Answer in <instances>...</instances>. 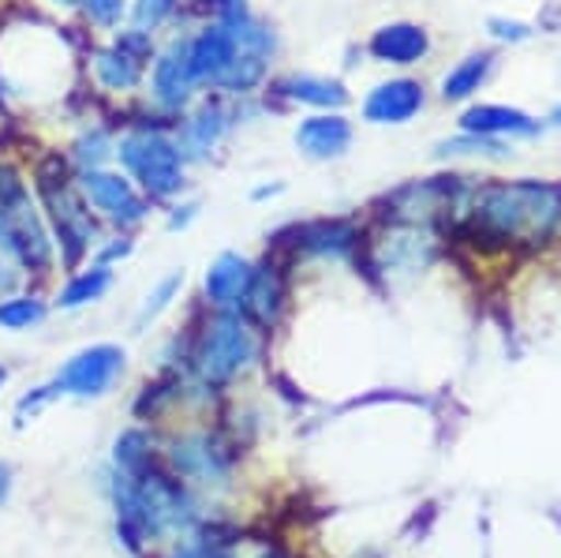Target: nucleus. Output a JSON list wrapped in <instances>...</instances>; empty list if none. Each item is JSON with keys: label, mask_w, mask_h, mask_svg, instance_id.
I'll use <instances>...</instances> for the list:
<instances>
[{"label": "nucleus", "mask_w": 561, "mask_h": 558, "mask_svg": "<svg viewBox=\"0 0 561 558\" xmlns=\"http://www.w3.org/2000/svg\"><path fill=\"white\" fill-rule=\"evenodd\" d=\"M53 169H57V158L38 169V192L45 206H49L53 232H57L60 248H65V259L76 263V259L94 244V218H90V210H87L83 192L71 187L65 169H60V173H53Z\"/></svg>", "instance_id": "5"}, {"label": "nucleus", "mask_w": 561, "mask_h": 558, "mask_svg": "<svg viewBox=\"0 0 561 558\" xmlns=\"http://www.w3.org/2000/svg\"><path fill=\"white\" fill-rule=\"evenodd\" d=\"M79 192H83V200L94 206L105 221L121 225V229L139 225L150 210L142 192L135 187V180L108 173V169H87V173L79 176Z\"/></svg>", "instance_id": "9"}, {"label": "nucleus", "mask_w": 561, "mask_h": 558, "mask_svg": "<svg viewBox=\"0 0 561 558\" xmlns=\"http://www.w3.org/2000/svg\"><path fill=\"white\" fill-rule=\"evenodd\" d=\"M285 304H288V277H285V266L280 263H262L255 266L251 274V285L243 293V304L240 311L255 322L259 330H274L285 315Z\"/></svg>", "instance_id": "17"}, {"label": "nucleus", "mask_w": 561, "mask_h": 558, "mask_svg": "<svg viewBox=\"0 0 561 558\" xmlns=\"http://www.w3.org/2000/svg\"><path fill=\"white\" fill-rule=\"evenodd\" d=\"M427 110V87L415 76H389L375 83L359 102V121L375 128H404Z\"/></svg>", "instance_id": "6"}, {"label": "nucleus", "mask_w": 561, "mask_h": 558, "mask_svg": "<svg viewBox=\"0 0 561 558\" xmlns=\"http://www.w3.org/2000/svg\"><path fill=\"white\" fill-rule=\"evenodd\" d=\"M124 360L128 356L121 345H90L57 372V390L71 394V398H102L108 386L121 379Z\"/></svg>", "instance_id": "10"}, {"label": "nucleus", "mask_w": 561, "mask_h": 558, "mask_svg": "<svg viewBox=\"0 0 561 558\" xmlns=\"http://www.w3.org/2000/svg\"><path fill=\"white\" fill-rule=\"evenodd\" d=\"M187 57H192V71H195L198 87L217 90V83H221L225 71L232 65V57H237V45H232L221 23H210L187 38Z\"/></svg>", "instance_id": "20"}, {"label": "nucleus", "mask_w": 561, "mask_h": 558, "mask_svg": "<svg viewBox=\"0 0 561 558\" xmlns=\"http://www.w3.org/2000/svg\"><path fill=\"white\" fill-rule=\"evenodd\" d=\"M251 274H255L251 259H243L240 251H221L203 277L206 304H210L214 311H240L243 293H248V285H251Z\"/></svg>", "instance_id": "18"}, {"label": "nucleus", "mask_w": 561, "mask_h": 558, "mask_svg": "<svg viewBox=\"0 0 561 558\" xmlns=\"http://www.w3.org/2000/svg\"><path fill=\"white\" fill-rule=\"evenodd\" d=\"M542 124H547V132H561V102H554L542 116Z\"/></svg>", "instance_id": "37"}, {"label": "nucleus", "mask_w": 561, "mask_h": 558, "mask_svg": "<svg viewBox=\"0 0 561 558\" xmlns=\"http://www.w3.org/2000/svg\"><path fill=\"white\" fill-rule=\"evenodd\" d=\"M280 192H285V184L277 180V184H262V187H255V192H251V200L262 203V200H274V195H280Z\"/></svg>", "instance_id": "36"}, {"label": "nucleus", "mask_w": 561, "mask_h": 558, "mask_svg": "<svg viewBox=\"0 0 561 558\" xmlns=\"http://www.w3.org/2000/svg\"><path fill=\"white\" fill-rule=\"evenodd\" d=\"M71 158H76V166L83 169H102L108 158H113V143H108V135L102 128L94 132H83L76 139V150H71Z\"/></svg>", "instance_id": "27"}, {"label": "nucleus", "mask_w": 561, "mask_h": 558, "mask_svg": "<svg viewBox=\"0 0 561 558\" xmlns=\"http://www.w3.org/2000/svg\"><path fill=\"white\" fill-rule=\"evenodd\" d=\"M4 383H8V367L0 364V386H4Z\"/></svg>", "instance_id": "40"}, {"label": "nucleus", "mask_w": 561, "mask_h": 558, "mask_svg": "<svg viewBox=\"0 0 561 558\" xmlns=\"http://www.w3.org/2000/svg\"><path fill=\"white\" fill-rule=\"evenodd\" d=\"M232 124H237V110H229V105L221 102V98H206L203 105H198L195 113L184 116V124H180L176 132V150L184 161H203L210 158L217 147H221V139L232 132Z\"/></svg>", "instance_id": "15"}, {"label": "nucleus", "mask_w": 561, "mask_h": 558, "mask_svg": "<svg viewBox=\"0 0 561 558\" xmlns=\"http://www.w3.org/2000/svg\"><path fill=\"white\" fill-rule=\"evenodd\" d=\"M513 143L502 139H486V135L472 132H457L449 139L434 143V161H446V166H502L513 161Z\"/></svg>", "instance_id": "21"}, {"label": "nucleus", "mask_w": 561, "mask_h": 558, "mask_svg": "<svg viewBox=\"0 0 561 558\" xmlns=\"http://www.w3.org/2000/svg\"><path fill=\"white\" fill-rule=\"evenodd\" d=\"M536 26H539V31H561V4L550 8V12L542 15V20H539Z\"/></svg>", "instance_id": "35"}, {"label": "nucleus", "mask_w": 561, "mask_h": 558, "mask_svg": "<svg viewBox=\"0 0 561 558\" xmlns=\"http://www.w3.org/2000/svg\"><path fill=\"white\" fill-rule=\"evenodd\" d=\"M8 494H12V469L0 465V502H8Z\"/></svg>", "instance_id": "38"}, {"label": "nucleus", "mask_w": 561, "mask_h": 558, "mask_svg": "<svg viewBox=\"0 0 561 558\" xmlns=\"http://www.w3.org/2000/svg\"><path fill=\"white\" fill-rule=\"evenodd\" d=\"M94 79H98V87L108 90V94H128V90L142 83V57L121 49V45L94 53Z\"/></svg>", "instance_id": "22"}, {"label": "nucleus", "mask_w": 561, "mask_h": 558, "mask_svg": "<svg viewBox=\"0 0 561 558\" xmlns=\"http://www.w3.org/2000/svg\"><path fill=\"white\" fill-rule=\"evenodd\" d=\"M53 394H60V390H57V383H53V386H38V390L26 394V398H23L20 405H15V417H20V424H26V420L38 417L45 405L53 401Z\"/></svg>", "instance_id": "32"}, {"label": "nucleus", "mask_w": 561, "mask_h": 558, "mask_svg": "<svg viewBox=\"0 0 561 558\" xmlns=\"http://www.w3.org/2000/svg\"><path fill=\"white\" fill-rule=\"evenodd\" d=\"M147 435L142 431H128V435L116 439V469L124 476H142L147 472V462H150V449H147Z\"/></svg>", "instance_id": "26"}, {"label": "nucleus", "mask_w": 561, "mask_h": 558, "mask_svg": "<svg viewBox=\"0 0 561 558\" xmlns=\"http://www.w3.org/2000/svg\"><path fill=\"white\" fill-rule=\"evenodd\" d=\"M539 34L536 23L528 20H513V15H486V38L494 45H524Z\"/></svg>", "instance_id": "28"}, {"label": "nucleus", "mask_w": 561, "mask_h": 558, "mask_svg": "<svg viewBox=\"0 0 561 558\" xmlns=\"http://www.w3.org/2000/svg\"><path fill=\"white\" fill-rule=\"evenodd\" d=\"M497 71V53L494 49H472L442 71L438 79V98L446 105H468L479 98V90L491 83V76Z\"/></svg>", "instance_id": "19"}, {"label": "nucleus", "mask_w": 561, "mask_h": 558, "mask_svg": "<svg viewBox=\"0 0 561 558\" xmlns=\"http://www.w3.org/2000/svg\"><path fill=\"white\" fill-rule=\"evenodd\" d=\"M180 0H131V20L139 31H158L165 20H173Z\"/></svg>", "instance_id": "29"}, {"label": "nucleus", "mask_w": 561, "mask_h": 558, "mask_svg": "<svg viewBox=\"0 0 561 558\" xmlns=\"http://www.w3.org/2000/svg\"><path fill=\"white\" fill-rule=\"evenodd\" d=\"M293 237L288 251L307 259H352L364 251V229L352 218H319V221H304L293 225Z\"/></svg>", "instance_id": "12"}, {"label": "nucleus", "mask_w": 561, "mask_h": 558, "mask_svg": "<svg viewBox=\"0 0 561 558\" xmlns=\"http://www.w3.org/2000/svg\"><path fill=\"white\" fill-rule=\"evenodd\" d=\"M116 155H121V166L128 169V176L150 200H173V195L184 192V158H180L176 143L165 132H128Z\"/></svg>", "instance_id": "4"}, {"label": "nucleus", "mask_w": 561, "mask_h": 558, "mask_svg": "<svg viewBox=\"0 0 561 558\" xmlns=\"http://www.w3.org/2000/svg\"><path fill=\"white\" fill-rule=\"evenodd\" d=\"M173 558H232V551L221 544H214V539H198V544L180 547Z\"/></svg>", "instance_id": "33"}, {"label": "nucleus", "mask_w": 561, "mask_h": 558, "mask_svg": "<svg viewBox=\"0 0 561 558\" xmlns=\"http://www.w3.org/2000/svg\"><path fill=\"white\" fill-rule=\"evenodd\" d=\"M23 263L20 259H15V251L4 244V240H0V293H12L15 285L23 282Z\"/></svg>", "instance_id": "31"}, {"label": "nucleus", "mask_w": 561, "mask_h": 558, "mask_svg": "<svg viewBox=\"0 0 561 558\" xmlns=\"http://www.w3.org/2000/svg\"><path fill=\"white\" fill-rule=\"evenodd\" d=\"M173 218H169V229H184V225L187 221H192L195 218V214H198V203H184V206H173Z\"/></svg>", "instance_id": "34"}, {"label": "nucleus", "mask_w": 561, "mask_h": 558, "mask_svg": "<svg viewBox=\"0 0 561 558\" xmlns=\"http://www.w3.org/2000/svg\"><path fill=\"white\" fill-rule=\"evenodd\" d=\"M266 558H285V555H266Z\"/></svg>", "instance_id": "42"}, {"label": "nucleus", "mask_w": 561, "mask_h": 558, "mask_svg": "<svg viewBox=\"0 0 561 558\" xmlns=\"http://www.w3.org/2000/svg\"><path fill=\"white\" fill-rule=\"evenodd\" d=\"M108 285H113L108 266L98 263L90 270H79V274H71V282L65 285V289L57 293V308L76 311V308H87V304H98L108 293Z\"/></svg>", "instance_id": "23"}, {"label": "nucleus", "mask_w": 561, "mask_h": 558, "mask_svg": "<svg viewBox=\"0 0 561 558\" xmlns=\"http://www.w3.org/2000/svg\"><path fill=\"white\" fill-rule=\"evenodd\" d=\"M280 105H304L311 113H345L352 94L341 79L314 76V71H285L266 87Z\"/></svg>", "instance_id": "14"}, {"label": "nucleus", "mask_w": 561, "mask_h": 558, "mask_svg": "<svg viewBox=\"0 0 561 558\" xmlns=\"http://www.w3.org/2000/svg\"><path fill=\"white\" fill-rule=\"evenodd\" d=\"M262 341L259 327L243 311H214L210 322L203 327V334L195 341V372L203 386L221 390L232 386L240 375H248L259 364Z\"/></svg>", "instance_id": "2"}, {"label": "nucleus", "mask_w": 561, "mask_h": 558, "mask_svg": "<svg viewBox=\"0 0 561 558\" xmlns=\"http://www.w3.org/2000/svg\"><path fill=\"white\" fill-rule=\"evenodd\" d=\"M434 53V38L423 23L412 20H389L375 26L367 38V57L386 68H415Z\"/></svg>", "instance_id": "13"}, {"label": "nucleus", "mask_w": 561, "mask_h": 558, "mask_svg": "<svg viewBox=\"0 0 561 558\" xmlns=\"http://www.w3.org/2000/svg\"><path fill=\"white\" fill-rule=\"evenodd\" d=\"M203 4H210L217 15L221 12H229V8H237V4H243V0H203Z\"/></svg>", "instance_id": "39"}, {"label": "nucleus", "mask_w": 561, "mask_h": 558, "mask_svg": "<svg viewBox=\"0 0 561 558\" xmlns=\"http://www.w3.org/2000/svg\"><path fill=\"white\" fill-rule=\"evenodd\" d=\"M53 4H76V0H53Z\"/></svg>", "instance_id": "41"}, {"label": "nucleus", "mask_w": 561, "mask_h": 558, "mask_svg": "<svg viewBox=\"0 0 561 558\" xmlns=\"http://www.w3.org/2000/svg\"><path fill=\"white\" fill-rule=\"evenodd\" d=\"M45 319V304L38 296H8L0 300V327L4 330H31Z\"/></svg>", "instance_id": "25"}, {"label": "nucleus", "mask_w": 561, "mask_h": 558, "mask_svg": "<svg viewBox=\"0 0 561 558\" xmlns=\"http://www.w3.org/2000/svg\"><path fill=\"white\" fill-rule=\"evenodd\" d=\"M124 8H128V0H83L87 20L98 26H116L124 20Z\"/></svg>", "instance_id": "30"}, {"label": "nucleus", "mask_w": 561, "mask_h": 558, "mask_svg": "<svg viewBox=\"0 0 561 558\" xmlns=\"http://www.w3.org/2000/svg\"><path fill=\"white\" fill-rule=\"evenodd\" d=\"M446 240L479 255H539L561 240V180L476 176Z\"/></svg>", "instance_id": "1"}, {"label": "nucleus", "mask_w": 561, "mask_h": 558, "mask_svg": "<svg viewBox=\"0 0 561 558\" xmlns=\"http://www.w3.org/2000/svg\"><path fill=\"white\" fill-rule=\"evenodd\" d=\"M180 289H184V270H173V274L161 277V282L147 293V300L139 304V315H135V327L147 330L161 311L173 308V300L180 296Z\"/></svg>", "instance_id": "24"}, {"label": "nucleus", "mask_w": 561, "mask_h": 558, "mask_svg": "<svg viewBox=\"0 0 561 558\" xmlns=\"http://www.w3.org/2000/svg\"><path fill=\"white\" fill-rule=\"evenodd\" d=\"M352 139H356V128L345 113H307L300 124H296V150L307 161H337L352 150Z\"/></svg>", "instance_id": "16"}, {"label": "nucleus", "mask_w": 561, "mask_h": 558, "mask_svg": "<svg viewBox=\"0 0 561 558\" xmlns=\"http://www.w3.org/2000/svg\"><path fill=\"white\" fill-rule=\"evenodd\" d=\"M0 240L15 251L26 274H49L53 237L23 173L8 161H0Z\"/></svg>", "instance_id": "3"}, {"label": "nucleus", "mask_w": 561, "mask_h": 558, "mask_svg": "<svg viewBox=\"0 0 561 558\" xmlns=\"http://www.w3.org/2000/svg\"><path fill=\"white\" fill-rule=\"evenodd\" d=\"M198 79L192 71V57H187V38L169 42L165 49L153 60V76H150V94L158 102V110L165 113H184L198 94Z\"/></svg>", "instance_id": "11"}, {"label": "nucleus", "mask_w": 561, "mask_h": 558, "mask_svg": "<svg viewBox=\"0 0 561 558\" xmlns=\"http://www.w3.org/2000/svg\"><path fill=\"white\" fill-rule=\"evenodd\" d=\"M457 132H472V135H486V139H502V143H531L547 132V124L539 121L536 113L520 110V105L510 102H468L460 105L457 116Z\"/></svg>", "instance_id": "7"}, {"label": "nucleus", "mask_w": 561, "mask_h": 558, "mask_svg": "<svg viewBox=\"0 0 561 558\" xmlns=\"http://www.w3.org/2000/svg\"><path fill=\"white\" fill-rule=\"evenodd\" d=\"M169 457H173V469L184 476V480L198 483V488H206V491L229 488L232 449L217 435H210V431H192V435L176 439Z\"/></svg>", "instance_id": "8"}]
</instances>
